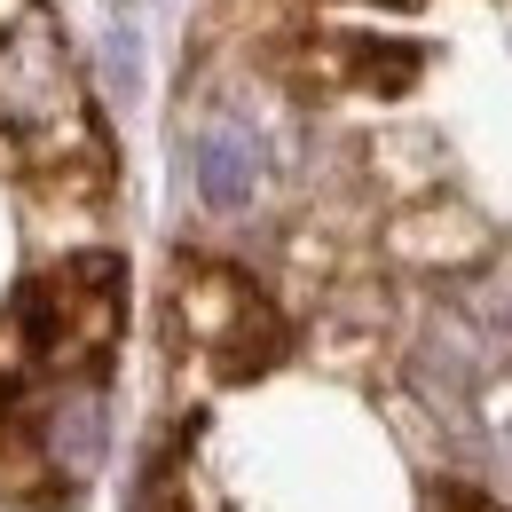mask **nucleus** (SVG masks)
Instances as JSON below:
<instances>
[{"mask_svg": "<svg viewBox=\"0 0 512 512\" xmlns=\"http://www.w3.org/2000/svg\"><path fill=\"white\" fill-rule=\"evenodd\" d=\"M0 166L48 182V190H95L103 142L87 119V95L40 0H0Z\"/></svg>", "mask_w": 512, "mask_h": 512, "instance_id": "obj_1", "label": "nucleus"}, {"mask_svg": "<svg viewBox=\"0 0 512 512\" xmlns=\"http://www.w3.org/2000/svg\"><path fill=\"white\" fill-rule=\"evenodd\" d=\"M111 331H119V260H71L48 284H32L16 300V339H24V363L32 371H95L111 355Z\"/></svg>", "mask_w": 512, "mask_h": 512, "instance_id": "obj_2", "label": "nucleus"}, {"mask_svg": "<svg viewBox=\"0 0 512 512\" xmlns=\"http://www.w3.org/2000/svg\"><path fill=\"white\" fill-rule=\"evenodd\" d=\"M174 331L213 371H229V379H253L260 363H276V316H268V300L253 284L229 276V268H197V260L182 268V284H174Z\"/></svg>", "mask_w": 512, "mask_h": 512, "instance_id": "obj_3", "label": "nucleus"}, {"mask_svg": "<svg viewBox=\"0 0 512 512\" xmlns=\"http://www.w3.org/2000/svg\"><path fill=\"white\" fill-rule=\"evenodd\" d=\"M260 190V150L245 127H205L197 142V197L213 205V213H245Z\"/></svg>", "mask_w": 512, "mask_h": 512, "instance_id": "obj_4", "label": "nucleus"}, {"mask_svg": "<svg viewBox=\"0 0 512 512\" xmlns=\"http://www.w3.org/2000/svg\"><path fill=\"white\" fill-rule=\"evenodd\" d=\"M426 512H497V505H481V497H434Z\"/></svg>", "mask_w": 512, "mask_h": 512, "instance_id": "obj_5", "label": "nucleus"}, {"mask_svg": "<svg viewBox=\"0 0 512 512\" xmlns=\"http://www.w3.org/2000/svg\"><path fill=\"white\" fill-rule=\"evenodd\" d=\"M386 8H410V0H386Z\"/></svg>", "mask_w": 512, "mask_h": 512, "instance_id": "obj_6", "label": "nucleus"}]
</instances>
